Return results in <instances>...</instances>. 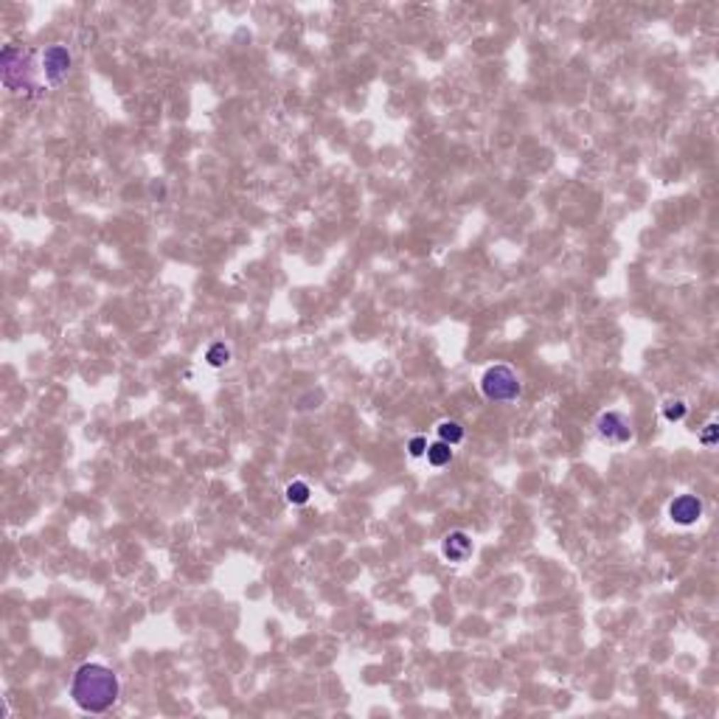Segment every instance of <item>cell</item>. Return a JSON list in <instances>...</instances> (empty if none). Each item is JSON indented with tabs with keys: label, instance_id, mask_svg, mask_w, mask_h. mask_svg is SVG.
<instances>
[{
	"label": "cell",
	"instance_id": "1",
	"mask_svg": "<svg viewBox=\"0 0 719 719\" xmlns=\"http://www.w3.org/2000/svg\"><path fill=\"white\" fill-rule=\"evenodd\" d=\"M119 677L113 669L102 663H82L70 680V697L73 703L87 714H104L119 700Z\"/></svg>",
	"mask_w": 719,
	"mask_h": 719
},
{
	"label": "cell",
	"instance_id": "2",
	"mask_svg": "<svg viewBox=\"0 0 719 719\" xmlns=\"http://www.w3.org/2000/svg\"><path fill=\"white\" fill-rule=\"evenodd\" d=\"M0 65H3V85L11 93H31L37 90V82L31 76V54H26L23 48L6 45L0 54Z\"/></svg>",
	"mask_w": 719,
	"mask_h": 719
},
{
	"label": "cell",
	"instance_id": "3",
	"mask_svg": "<svg viewBox=\"0 0 719 719\" xmlns=\"http://www.w3.org/2000/svg\"><path fill=\"white\" fill-rule=\"evenodd\" d=\"M480 391L489 402H514L520 396V379L509 365H492L480 377Z\"/></svg>",
	"mask_w": 719,
	"mask_h": 719
},
{
	"label": "cell",
	"instance_id": "4",
	"mask_svg": "<svg viewBox=\"0 0 719 719\" xmlns=\"http://www.w3.org/2000/svg\"><path fill=\"white\" fill-rule=\"evenodd\" d=\"M596 427H599L601 438H607V441H612V444H627V441L632 438V427H629V421H627L624 413H618V411H607V413H601Z\"/></svg>",
	"mask_w": 719,
	"mask_h": 719
},
{
	"label": "cell",
	"instance_id": "5",
	"mask_svg": "<svg viewBox=\"0 0 719 719\" xmlns=\"http://www.w3.org/2000/svg\"><path fill=\"white\" fill-rule=\"evenodd\" d=\"M669 517L677 523V526H691L703 517V500L694 497V494H680L669 503Z\"/></svg>",
	"mask_w": 719,
	"mask_h": 719
},
{
	"label": "cell",
	"instance_id": "6",
	"mask_svg": "<svg viewBox=\"0 0 719 719\" xmlns=\"http://www.w3.org/2000/svg\"><path fill=\"white\" fill-rule=\"evenodd\" d=\"M43 70H45L48 85H60L62 79L67 76V70H70V54H67V48H62V45L45 48V51H43Z\"/></svg>",
	"mask_w": 719,
	"mask_h": 719
},
{
	"label": "cell",
	"instance_id": "7",
	"mask_svg": "<svg viewBox=\"0 0 719 719\" xmlns=\"http://www.w3.org/2000/svg\"><path fill=\"white\" fill-rule=\"evenodd\" d=\"M441 551H444V556H447L450 562H464V559L472 553V539L467 537L464 531H450V534L444 537Z\"/></svg>",
	"mask_w": 719,
	"mask_h": 719
},
{
	"label": "cell",
	"instance_id": "8",
	"mask_svg": "<svg viewBox=\"0 0 719 719\" xmlns=\"http://www.w3.org/2000/svg\"><path fill=\"white\" fill-rule=\"evenodd\" d=\"M427 461L433 467H447L453 461V447L444 444V441H436V444H427Z\"/></svg>",
	"mask_w": 719,
	"mask_h": 719
},
{
	"label": "cell",
	"instance_id": "9",
	"mask_svg": "<svg viewBox=\"0 0 719 719\" xmlns=\"http://www.w3.org/2000/svg\"><path fill=\"white\" fill-rule=\"evenodd\" d=\"M438 438L444 441V444H450V447H455L458 441H464V427L458 424V421L447 419L438 424Z\"/></svg>",
	"mask_w": 719,
	"mask_h": 719
},
{
	"label": "cell",
	"instance_id": "10",
	"mask_svg": "<svg viewBox=\"0 0 719 719\" xmlns=\"http://www.w3.org/2000/svg\"><path fill=\"white\" fill-rule=\"evenodd\" d=\"M205 360H208V365L220 368V365H225V362L231 360V349H228L225 343H214V346H208V352H205Z\"/></svg>",
	"mask_w": 719,
	"mask_h": 719
},
{
	"label": "cell",
	"instance_id": "11",
	"mask_svg": "<svg viewBox=\"0 0 719 719\" xmlns=\"http://www.w3.org/2000/svg\"><path fill=\"white\" fill-rule=\"evenodd\" d=\"M309 494H312V492H309V486H306L303 480H296V483L287 486V500H290L293 506H303V503L309 500Z\"/></svg>",
	"mask_w": 719,
	"mask_h": 719
},
{
	"label": "cell",
	"instance_id": "12",
	"mask_svg": "<svg viewBox=\"0 0 719 719\" xmlns=\"http://www.w3.org/2000/svg\"><path fill=\"white\" fill-rule=\"evenodd\" d=\"M686 413H688V408H686V402H666V408H663V416L669 421H683L686 419Z\"/></svg>",
	"mask_w": 719,
	"mask_h": 719
},
{
	"label": "cell",
	"instance_id": "13",
	"mask_svg": "<svg viewBox=\"0 0 719 719\" xmlns=\"http://www.w3.org/2000/svg\"><path fill=\"white\" fill-rule=\"evenodd\" d=\"M408 450H411V455H413V458H419V455H424V453H427V438H421V436H416V438H411Z\"/></svg>",
	"mask_w": 719,
	"mask_h": 719
},
{
	"label": "cell",
	"instance_id": "14",
	"mask_svg": "<svg viewBox=\"0 0 719 719\" xmlns=\"http://www.w3.org/2000/svg\"><path fill=\"white\" fill-rule=\"evenodd\" d=\"M717 430H719V427H717V424H714V421H711V424H708V427H706V430H703V436H700V441H703V444H706V447H714V444H717Z\"/></svg>",
	"mask_w": 719,
	"mask_h": 719
}]
</instances>
